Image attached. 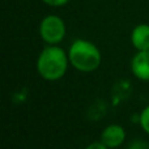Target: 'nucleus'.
<instances>
[{"label":"nucleus","mask_w":149,"mask_h":149,"mask_svg":"<svg viewBox=\"0 0 149 149\" xmlns=\"http://www.w3.org/2000/svg\"><path fill=\"white\" fill-rule=\"evenodd\" d=\"M70 64L68 52H65L58 45H47L37 58L36 68L43 80L58 81L64 77Z\"/></svg>","instance_id":"nucleus-1"},{"label":"nucleus","mask_w":149,"mask_h":149,"mask_svg":"<svg viewBox=\"0 0 149 149\" xmlns=\"http://www.w3.org/2000/svg\"><path fill=\"white\" fill-rule=\"evenodd\" d=\"M67 52L71 65L82 73L94 72L102 63V54L100 49L88 39H74Z\"/></svg>","instance_id":"nucleus-2"},{"label":"nucleus","mask_w":149,"mask_h":149,"mask_svg":"<svg viewBox=\"0 0 149 149\" xmlns=\"http://www.w3.org/2000/svg\"><path fill=\"white\" fill-rule=\"evenodd\" d=\"M39 37L46 45H59L67 34V26L62 17L47 15L39 22Z\"/></svg>","instance_id":"nucleus-3"},{"label":"nucleus","mask_w":149,"mask_h":149,"mask_svg":"<svg viewBox=\"0 0 149 149\" xmlns=\"http://www.w3.org/2000/svg\"><path fill=\"white\" fill-rule=\"evenodd\" d=\"M127 137V132L124 130L123 126L120 124H109L101 132V137L100 140L106 145L107 148L114 149V148H119Z\"/></svg>","instance_id":"nucleus-4"},{"label":"nucleus","mask_w":149,"mask_h":149,"mask_svg":"<svg viewBox=\"0 0 149 149\" xmlns=\"http://www.w3.org/2000/svg\"><path fill=\"white\" fill-rule=\"evenodd\" d=\"M131 72L140 81H149V50L136 51L131 59Z\"/></svg>","instance_id":"nucleus-5"},{"label":"nucleus","mask_w":149,"mask_h":149,"mask_svg":"<svg viewBox=\"0 0 149 149\" xmlns=\"http://www.w3.org/2000/svg\"><path fill=\"white\" fill-rule=\"evenodd\" d=\"M131 45L136 51L149 50V25L139 24L131 31Z\"/></svg>","instance_id":"nucleus-6"},{"label":"nucleus","mask_w":149,"mask_h":149,"mask_svg":"<svg viewBox=\"0 0 149 149\" xmlns=\"http://www.w3.org/2000/svg\"><path fill=\"white\" fill-rule=\"evenodd\" d=\"M139 123H140V127H141L143 131L147 135H149V105L145 106L141 110L140 116H139Z\"/></svg>","instance_id":"nucleus-7"},{"label":"nucleus","mask_w":149,"mask_h":149,"mask_svg":"<svg viewBox=\"0 0 149 149\" xmlns=\"http://www.w3.org/2000/svg\"><path fill=\"white\" fill-rule=\"evenodd\" d=\"M127 149H149V144L143 139L132 140V141L128 144Z\"/></svg>","instance_id":"nucleus-8"},{"label":"nucleus","mask_w":149,"mask_h":149,"mask_svg":"<svg viewBox=\"0 0 149 149\" xmlns=\"http://www.w3.org/2000/svg\"><path fill=\"white\" fill-rule=\"evenodd\" d=\"M41 1L45 3L46 5H49V7L58 8V7H63V5L68 4L71 0H41Z\"/></svg>","instance_id":"nucleus-9"},{"label":"nucleus","mask_w":149,"mask_h":149,"mask_svg":"<svg viewBox=\"0 0 149 149\" xmlns=\"http://www.w3.org/2000/svg\"><path fill=\"white\" fill-rule=\"evenodd\" d=\"M85 149H110V148H107V147H106V145L100 140V141H93V143H90V144L88 145V147L85 148Z\"/></svg>","instance_id":"nucleus-10"}]
</instances>
